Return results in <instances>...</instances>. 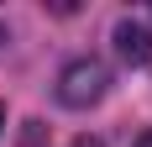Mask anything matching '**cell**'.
<instances>
[{"label":"cell","mask_w":152,"mask_h":147,"mask_svg":"<svg viewBox=\"0 0 152 147\" xmlns=\"http://www.w3.org/2000/svg\"><path fill=\"white\" fill-rule=\"evenodd\" d=\"M105 89H110V68H105L100 58H74L68 68L58 74V105H68V110L100 105Z\"/></svg>","instance_id":"6da1fadb"},{"label":"cell","mask_w":152,"mask_h":147,"mask_svg":"<svg viewBox=\"0 0 152 147\" xmlns=\"http://www.w3.org/2000/svg\"><path fill=\"white\" fill-rule=\"evenodd\" d=\"M115 53L126 63H147L152 58V32L142 21H115Z\"/></svg>","instance_id":"7a4b0ae2"},{"label":"cell","mask_w":152,"mask_h":147,"mask_svg":"<svg viewBox=\"0 0 152 147\" xmlns=\"http://www.w3.org/2000/svg\"><path fill=\"white\" fill-rule=\"evenodd\" d=\"M74 147H100V142H94V137H79V142H74Z\"/></svg>","instance_id":"3957f363"},{"label":"cell","mask_w":152,"mask_h":147,"mask_svg":"<svg viewBox=\"0 0 152 147\" xmlns=\"http://www.w3.org/2000/svg\"><path fill=\"white\" fill-rule=\"evenodd\" d=\"M137 147H152V132H142V137H137Z\"/></svg>","instance_id":"277c9868"},{"label":"cell","mask_w":152,"mask_h":147,"mask_svg":"<svg viewBox=\"0 0 152 147\" xmlns=\"http://www.w3.org/2000/svg\"><path fill=\"white\" fill-rule=\"evenodd\" d=\"M0 126H5V105H0Z\"/></svg>","instance_id":"5b68a950"},{"label":"cell","mask_w":152,"mask_h":147,"mask_svg":"<svg viewBox=\"0 0 152 147\" xmlns=\"http://www.w3.org/2000/svg\"><path fill=\"white\" fill-rule=\"evenodd\" d=\"M0 42H5V26H0Z\"/></svg>","instance_id":"8992f818"}]
</instances>
